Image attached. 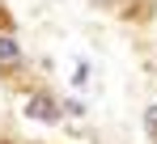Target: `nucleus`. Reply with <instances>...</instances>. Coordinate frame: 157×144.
<instances>
[{
  "mask_svg": "<svg viewBox=\"0 0 157 144\" xmlns=\"http://www.w3.org/2000/svg\"><path fill=\"white\" fill-rule=\"evenodd\" d=\"M26 115H30V119H43V123H55V119H59V106H55L47 93H38V97H30Z\"/></svg>",
  "mask_w": 157,
  "mask_h": 144,
  "instance_id": "f257e3e1",
  "label": "nucleus"
},
{
  "mask_svg": "<svg viewBox=\"0 0 157 144\" xmlns=\"http://www.w3.org/2000/svg\"><path fill=\"white\" fill-rule=\"evenodd\" d=\"M0 59H17V43L13 38H0Z\"/></svg>",
  "mask_w": 157,
  "mask_h": 144,
  "instance_id": "7ed1b4c3",
  "label": "nucleus"
},
{
  "mask_svg": "<svg viewBox=\"0 0 157 144\" xmlns=\"http://www.w3.org/2000/svg\"><path fill=\"white\" fill-rule=\"evenodd\" d=\"M144 127H149V140H157V106L144 110Z\"/></svg>",
  "mask_w": 157,
  "mask_h": 144,
  "instance_id": "f03ea898",
  "label": "nucleus"
}]
</instances>
